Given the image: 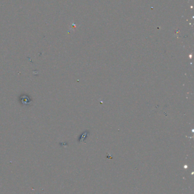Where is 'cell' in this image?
I'll return each mask as SVG.
<instances>
[{
	"label": "cell",
	"mask_w": 194,
	"mask_h": 194,
	"mask_svg": "<svg viewBox=\"0 0 194 194\" xmlns=\"http://www.w3.org/2000/svg\"><path fill=\"white\" fill-rule=\"evenodd\" d=\"M87 134H88V133H87V132H85V133H84L82 135V137H81V138H80V139H81L80 141H81V142H82V141H83L84 139L86 138L87 136Z\"/></svg>",
	"instance_id": "1"
}]
</instances>
